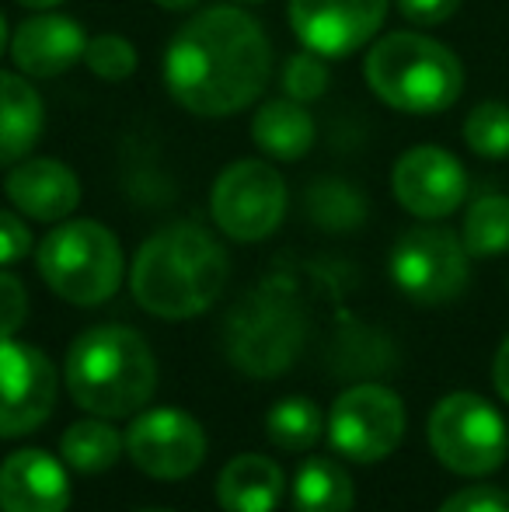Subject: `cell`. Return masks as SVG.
Returning a JSON list of instances; mask_svg holds the SVG:
<instances>
[{"mask_svg":"<svg viewBox=\"0 0 509 512\" xmlns=\"http://www.w3.org/2000/svg\"><path fill=\"white\" fill-rule=\"evenodd\" d=\"M279 84H283L286 98L307 105V102H318V98L325 95L328 84H332V74H328L325 56L311 53V49H300V53H293L290 60L283 63Z\"/></svg>","mask_w":509,"mask_h":512,"instance_id":"83f0119b","label":"cell"},{"mask_svg":"<svg viewBox=\"0 0 509 512\" xmlns=\"http://www.w3.org/2000/svg\"><path fill=\"white\" fill-rule=\"evenodd\" d=\"M464 143L489 161L509 157V105L482 102L471 108V115L464 119Z\"/></svg>","mask_w":509,"mask_h":512,"instance_id":"484cf974","label":"cell"},{"mask_svg":"<svg viewBox=\"0 0 509 512\" xmlns=\"http://www.w3.org/2000/svg\"><path fill=\"white\" fill-rule=\"evenodd\" d=\"M4 192L11 206L35 223L70 220L84 196L77 171L56 157H25V161L11 164L4 178Z\"/></svg>","mask_w":509,"mask_h":512,"instance_id":"2e32d148","label":"cell"},{"mask_svg":"<svg viewBox=\"0 0 509 512\" xmlns=\"http://www.w3.org/2000/svg\"><path fill=\"white\" fill-rule=\"evenodd\" d=\"M461 241L471 258H496L509 251V196H478L464 213Z\"/></svg>","mask_w":509,"mask_h":512,"instance_id":"cb8c5ba5","label":"cell"},{"mask_svg":"<svg viewBox=\"0 0 509 512\" xmlns=\"http://www.w3.org/2000/svg\"><path fill=\"white\" fill-rule=\"evenodd\" d=\"M492 380H496V391L509 401V338L499 345L496 363H492Z\"/></svg>","mask_w":509,"mask_h":512,"instance_id":"d6a6232c","label":"cell"},{"mask_svg":"<svg viewBox=\"0 0 509 512\" xmlns=\"http://www.w3.org/2000/svg\"><path fill=\"white\" fill-rule=\"evenodd\" d=\"M307 213L321 230H356L367 216V203L353 185L339 182V178H325L307 189Z\"/></svg>","mask_w":509,"mask_h":512,"instance_id":"d4e9b609","label":"cell"},{"mask_svg":"<svg viewBox=\"0 0 509 512\" xmlns=\"http://www.w3.org/2000/svg\"><path fill=\"white\" fill-rule=\"evenodd\" d=\"M353 478L328 457H311L293 474V509L297 512H353Z\"/></svg>","mask_w":509,"mask_h":512,"instance_id":"44dd1931","label":"cell"},{"mask_svg":"<svg viewBox=\"0 0 509 512\" xmlns=\"http://www.w3.org/2000/svg\"><path fill=\"white\" fill-rule=\"evenodd\" d=\"M283 492V471L262 453H241L217 478V502L224 512H276Z\"/></svg>","mask_w":509,"mask_h":512,"instance_id":"ffe728a7","label":"cell"},{"mask_svg":"<svg viewBox=\"0 0 509 512\" xmlns=\"http://www.w3.org/2000/svg\"><path fill=\"white\" fill-rule=\"evenodd\" d=\"M143 512H171V509H143Z\"/></svg>","mask_w":509,"mask_h":512,"instance_id":"74e56055","label":"cell"},{"mask_svg":"<svg viewBox=\"0 0 509 512\" xmlns=\"http://www.w3.org/2000/svg\"><path fill=\"white\" fill-rule=\"evenodd\" d=\"M46 133V102L32 77L0 70V164H18L39 147Z\"/></svg>","mask_w":509,"mask_h":512,"instance_id":"ac0fdd59","label":"cell"},{"mask_svg":"<svg viewBox=\"0 0 509 512\" xmlns=\"http://www.w3.org/2000/svg\"><path fill=\"white\" fill-rule=\"evenodd\" d=\"M32 255V230L18 209H0V269Z\"/></svg>","mask_w":509,"mask_h":512,"instance_id":"f546056e","label":"cell"},{"mask_svg":"<svg viewBox=\"0 0 509 512\" xmlns=\"http://www.w3.org/2000/svg\"><path fill=\"white\" fill-rule=\"evenodd\" d=\"M28 321V290L14 272L0 269V338H14Z\"/></svg>","mask_w":509,"mask_h":512,"instance_id":"f1b7e54d","label":"cell"},{"mask_svg":"<svg viewBox=\"0 0 509 512\" xmlns=\"http://www.w3.org/2000/svg\"><path fill=\"white\" fill-rule=\"evenodd\" d=\"M328 439L353 464H377L391 457L405 439V405L391 387H349L332 405Z\"/></svg>","mask_w":509,"mask_h":512,"instance_id":"30bf717a","label":"cell"},{"mask_svg":"<svg viewBox=\"0 0 509 512\" xmlns=\"http://www.w3.org/2000/svg\"><path fill=\"white\" fill-rule=\"evenodd\" d=\"M67 506L70 478L53 453L25 446L0 464V512H67Z\"/></svg>","mask_w":509,"mask_h":512,"instance_id":"e0dca14e","label":"cell"},{"mask_svg":"<svg viewBox=\"0 0 509 512\" xmlns=\"http://www.w3.org/2000/svg\"><path fill=\"white\" fill-rule=\"evenodd\" d=\"M88 28L77 18L60 11H35L11 32V63L18 74L32 77V81H49L77 63H84V49H88Z\"/></svg>","mask_w":509,"mask_h":512,"instance_id":"9a60e30c","label":"cell"},{"mask_svg":"<svg viewBox=\"0 0 509 512\" xmlns=\"http://www.w3.org/2000/svg\"><path fill=\"white\" fill-rule=\"evenodd\" d=\"M84 67H88L98 81L123 84L136 74V67H140V53H136V46L126 39V35L102 32V35H91L88 39Z\"/></svg>","mask_w":509,"mask_h":512,"instance_id":"4316f807","label":"cell"},{"mask_svg":"<svg viewBox=\"0 0 509 512\" xmlns=\"http://www.w3.org/2000/svg\"><path fill=\"white\" fill-rule=\"evenodd\" d=\"M60 453L74 471L81 474H105L119 464L126 453V436L112 425V418H84L74 422L60 439Z\"/></svg>","mask_w":509,"mask_h":512,"instance_id":"7402d4cb","label":"cell"},{"mask_svg":"<svg viewBox=\"0 0 509 512\" xmlns=\"http://www.w3.org/2000/svg\"><path fill=\"white\" fill-rule=\"evenodd\" d=\"M161 11H196L203 0H154Z\"/></svg>","mask_w":509,"mask_h":512,"instance_id":"836d02e7","label":"cell"},{"mask_svg":"<svg viewBox=\"0 0 509 512\" xmlns=\"http://www.w3.org/2000/svg\"><path fill=\"white\" fill-rule=\"evenodd\" d=\"M231 4H248V7H252V4H265V0H231Z\"/></svg>","mask_w":509,"mask_h":512,"instance_id":"8d00e7d4","label":"cell"},{"mask_svg":"<svg viewBox=\"0 0 509 512\" xmlns=\"http://www.w3.org/2000/svg\"><path fill=\"white\" fill-rule=\"evenodd\" d=\"M286 206H290V192L269 161L241 157L213 178L210 216L220 234L238 244H258L276 234Z\"/></svg>","mask_w":509,"mask_h":512,"instance_id":"ba28073f","label":"cell"},{"mask_svg":"<svg viewBox=\"0 0 509 512\" xmlns=\"http://www.w3.org/2000/svg\"><path fill=\"white\" fill-rule=\"evenodd\" d=\"M161 77L168 95L199 119H231L262 98L272 77V42L241 4L196 7L171 35Z\"/></svg>","mask_w":509,"mask_h":512,"instance_id":"6da1fadb","label":"cell"},{"mask_svg":"<svg viewBox=\"0 0 509 512\" xmlns=\"http://www.w3.org/2000/svg\"><path fill=\"white\" fill-rule=\"evenodd\" d=\"M314 140H318V126H314L311 112L286 95L258 105V112L252 115V143L269 161H300L311 154Z\"/></svg>","mask_w":509,"mask_h":512,"instance_id":"d6986e66","label":"cell"},{"mask_svg":"<svg viewBox=\"0 0 509 512\" xmlns=\"http://www.w3.org/2000/svg\"><path fill=\"white\" fill-rule=\"evenodd\" d=\"M391 192L398 206L419 220H443L468 196V171L450 150L422 143L394 161Z\"/></svg>","mask_w":509,"mask_h":512,"instance_id":"5bb4252c","label":"cell"},{"mask_svg":"<svg viewBox=\"0 0 509 512\" xmlns=\"http://www.w3.org/2000/svg\"><path fill=\"white\" fill-rule=\"evenodd\" d=\"M231 262L217 237L199 223H171L140 244L129 269L133 300L164 321H189L220 300Z\"/></svg>","mask_w":509,"mask_h":512,"instance_id":"7a4b0ae2","label":"cell"},{"mask_svg":"<svg viewBox=\"0 0 509 512\" xmlns=\"http://www.w3.org/2000/svg\"><path fill=\"white\" fill-rule=\"evenodd\" d=\"M394 4H398L405 21H412V25H419V28H433L454 18L461 0H394Z\"/></svg>","mask_w":509,"mask_h":512,"instance_id":"1f68e13d","label":"cell"},{"mask_svg":"<svg viewBox=\"0 0 509 512\" xmlns=\"http://www.w3.org/2000/svg\"><path fill=\"white\" fill-rule=\"evenodd\" d=\"M440 512H509V499L499 488H464L450 495Z\"/></svg>","mask_w":509,"mask_h":512,"instance_id":"4dcf8cb0","label":"cell"},{"mask_svg":"<svg viewBox=\"0 0 509 512\" xmlns=\"http://www.w3.org/2000/svg\"><path fill=\"white\" fill-rule=\"evenodd\" d=\"M468 248L447 227H412L391 248V279L412 304H450L468 286Z\"/></svg>","mask_w":509,"mask_h":512,"instance_id":"9c48e42d","label":"cell"},{"mask_svg":"<svg viewBox=\"0 0 509 512\" xmlns=\"http://www.w3.org/2000/svg\"><path fill=\"white\" fill-rule=\"evenodd\" d=\"M304 342L307 314L286 286H258L224 321V352L231 366L258 380L290 370Z\"/></svg>","mask_w":509,"mask_h":512,"instance_id":"8992f818","label":"cell"},{"mask_svg":"<svg viewBox=\"0 0 509 512\" xmlns=\"http://www.w3.org/2000/svg\"><path fill=\"white\" fill-rule=\"evenodd\" d=\"M363 74L377 98L405 115H440L464 91L457 53L422 32L377 35L363 60Z\"/></svg>","mask_w":509,"mask_h":512,"instance_id":"277c9868","label":"cell"},{"mask_svg":"<svg viewBox=\"0 0 509 512\" xmlns=\"http://www.w3.org/2000/svg\"><path fill=\"white\" fill-rule=\"evenodd\" d=\"M14 4L28 7V11H56V7H60L63 0H14Z\"/></svg>","mask_w":509,"mask_h":512,"instance_id":"e575fe53","label":"cell"},{"mask_svg":"<svg viewBox=\"0 0 509 512\" xmlns=\"http://www.w3.org/2000/svg\"><path fill=\"white\" fill-rule=\"evenodd\" d=\"M11 46V32H7V21L4 14H0V56H4V49Z\"/></svg>","mask_w":509,"mask_h":512,"instance_id":"d590c367","label":"cell"},{"mask_svg":"<svg viewBox=\"0 0 509 512\" xmlns=\"http://www.w3.org/2000/svg\"><path fill=\"white\" fill-rule=\"evenodd\" d=\"M321 432H325V415L311 398H300V394L276 401L265 415V436L286 453H304L318 446Z\"/></svg>","mask_w":509,"mask_h":512,"instance_id":"603a6c76","label":"cell"},{"mask_svg":"<svg viewBox=\"0 0 509 512\" xmlns=\"http://www.w3.org/2000/svg\"><path fill=\"white\" fill-rule=\"evenodd\" d=\"M35 265L49 290L74 307H102L123 286V244L98 220L53 223L35 248Z\"/></svg>","mask_w":509,"mask_h":512,"instance_id":"5b68a950","label":"cell"},{"mask_svg":"<svg viewBox=\"0 0 509 512\" xmlns=\"http://www.w3.org/2000/svg\"><path fill=\"white\" fill-rule=\"evenodd\" d=\"M70 398L98 418H129L157 391V359L147 338L123 324H98L70 342L63 363Z\"/></svg>","mask_w":509,"mask_h":512,"instance_id":"3957f363","label":"cell"},{"mask_svg":"<svg viewBox=\"0 0 509 512\" xmlns=\"http://www.w3.org/2000/svg\"><path fill=\"white\" fill-rule=\"evenodd\" d=\"M56 408V370L39 345L0 338V439L35 432Z\"/></svg>","mask_w":509,"mask_h":512,"instance_id":"4fadbf2b","label":"cell"},{"mask_svg":"<svg viewBox=\"0 0 509 512\" xmlns=\"http://www.w3.org/2000/svg\"><path fill=\"white\" fill-rule=\"evenodd\" d=\"M429 446L447 471L482 478L499 471L509 453V432L496 408L478 394H450L429 415Z\"/></svg>","mask_w":509,"mask_h":512,"instance_id":"52a82bcc","label":"cell"},{"mask_svg":"<svg viewBox=\"0 0 509 512\" xmlns=\"http://www.w3.org/2000/svg\"><path fill=\"white\" fill-rule=\"evenodd\" d=\"M293 39L325 60H346L381 35L387 0H290Z\"/></svg>","mask_w":509,"mask_h":512,"instance_id":"8fae6325","label":"cell"},{"mask_svg":"<svg viewBox=\"0 0 509 512\" xmlns=\"http://www.w3.org/2000/svg\"><path fill=\"white\" fill-rule=\"evenodd\" d=\"M126 453L157 481H182L206 460V432L182 408H147L129 422Z\"/></svg>","mask_w":509,"mask_h":512,"instance_id":"7c38bea8","label":"cell"}]
</instances>
